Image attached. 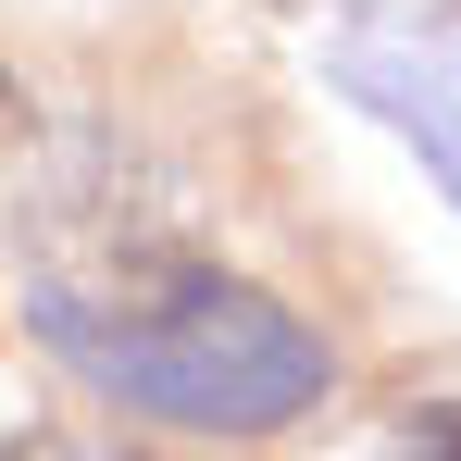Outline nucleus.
I'll use <instances>...</instances> for the list:
<instances>
[{
	"label": "nucleus",
	"mask_w": 461,
	"mask_h": 461,
	"mask_svg": "<svg viewBox=\"0 0 461 461\" xmlns=\"http://www.w3.org/2000/svg\"><path fill=\"white\" fill-rule=\"evenodd\" d=\"M399 461H461V399H437V411H411V437H399Z\"/></svg>",
	"instance_id": "7ed1b4c3"
},
{
	"label": "nucleus",
	"mask_w": 461,
	"mask_h": 461,
	"mask_svg": "<svg viewBox=\"0 0 461 461\" xmlns=\"http://www.w3.org/2000/svg\"><path fill=\"white\" fill-rule=\"evenodd\" d=\"M0 461H162V449H125V437H13Z\"/></svg>",
	"instance_id": "f03ea898"
},
{
	"label": "nucleus",
	"mask_w": 461,
	"mask_h": 461,
	"mask_svg": "<svg viewBox=\"0 0 461 461\" xmlns=\"http://www.w3.org/2000/svg\"><path fill=\"white\" fill-rule=\"evenodd\" d=\"M25 324L76 362L100 399L187 424V437H275L337 386V349L275 287H249L200 249H100L25 287Z\"/></svg>",
	"instance_id": "f257e3e1"
},
{
	"label": "nucleus",
	"mask_w": 461,
	"mask_h": 461,
	"mask_svg": "<svg viewBox=\"0 0 461 461\" xmlns=\"http://www.w3.org/2000/svg\"><path fill=\"white\" fill-rule=\"evenodd\" d=\"M0 162H13V76H0Z\"/></svg>",
	"instance_id": "20e7f679"
}]
</instances>
